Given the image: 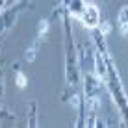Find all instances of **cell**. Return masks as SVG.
<instances>
[{"label":"cell","instance_id":"obj_1","mask_svg":"<svg viewBox=\"0 0 128 128\" xmlns=\"http://www.w3.org/2000/svg\"><path fill=\"white\" fill-rule=\"evenodd\" d=\"M82 24L86 26V28H96V26L100 24V11L98 8L93 6V4H86L82 10Z\"/></svg>","mask_w":128,"mask_h":128},{"label":"cell","instance_id":"obj_2","mask_svg":"<svg viewBox=\"0 0 128 128\" xmlns=\"http://www.w3.org/2000/svg\"><path fill=\"white\" fill-rule=\"evenodd\" d=\"M117 26L122 35H128V6H122L117 13Z\"/></svg>","mask_w":128,"mask_h":128},{"label":"cell","instance_id":"obj_3","mask_svg":"<svg viewBox=\"0 0 128 128\" xmlns=\"http://www.w3.org/2000/svg\"><path fill=\"white\" fill-rule=\"evenodd\" d=\"M26 84H28V82H26V76H24L22 72H19V74H17V87L24 89V87H26Z\"/></svg>","mask_w":128,"mask_h":128},{"label":"cell","instance_id":"obj_4","mask_svg":"<svg viewBox=\"0 0 128 128\" xmlns=\"http://www.w3.org/2000/svg\"><path fill=\"white\" fill-rule=\"evenodd\" d=\"M46 28H48V24H46V20H41V26H39V35H45V32H46Z\"/></svg>","mask_w":128,"mask_h":128},{"label":"cell","instance_id":"obj_5","mask_svg":"<svg viewBox=\"0 0 128 128\" xmlns=\"http://www.w3.org/2000/svg\"><path fill=\"white\" fill-rule=\"evenodd\" d=\"M110 30H112V26H108V24H102V32H104V34H108Z\"/></svg>","mask_w":128,"mask_h":128}]
</instances>
